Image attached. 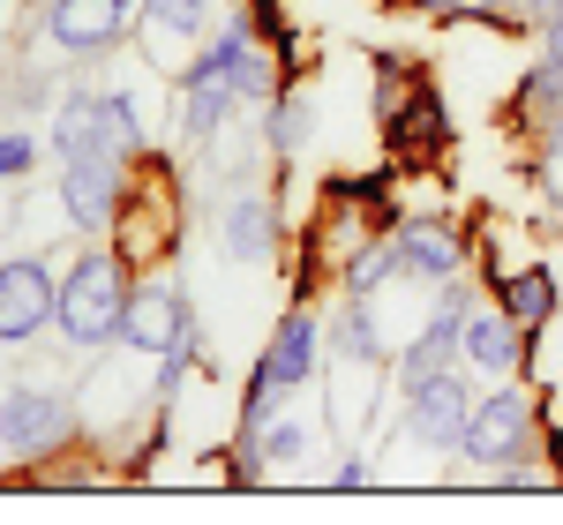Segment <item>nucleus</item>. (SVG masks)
<instances>
[{"label": "nucleus", "mask_w": 563, "mask_h": 525, "mask_svg": "<svg viewBox=\"0 0 563 525\" xmlns=\"http://www.w3.org/2000/svg\"><path fill=\"white\" fill-rule=\"evenodd\" d=\"M53 323H60L68 346H84V353L113 346L121 323H129V262L113 256V248H84V256L68 262V278H60Z\"/></svg>", "instance_id": "nucleus-1"}, {"label": "nucleus", "mask_w": 563, "mask_h": 525, "mask_svg": "<svg viewBox=\"0 0 563 525\" xmlns=\"http://www.w3.org/2000/svg\"><path fill=\"white\" fill-rule=\"evenodd\" d=\"M323 346H331V338H323V315H316L308 301H294L286 315H278V331H271V346H263V360H256V376H249V398H241V428H249V436L278 413V398H294V391L316 383V353Z\"/></svg>", "instance_id": "nucleus-2"}, {"label": "nucleus", "mask_w": 563, "mask_h": 525, "mask_svg": "<svg viewBox=\"0 0 563 525\" xmlns=\"http://www.w3.org/2000/svg\"><path fill=\"white\" fill-rule=\"evenodd\" d=\"M533 428H541L533 398L496 383L488 398H474V421H466V443L459 450L474 458L481 473H519V466H533Z\"/></svg>", "instance_id": "nucleus-3"}, {"label": "nucleus", "mask_w": 563, "mask_h": 525, "mask_svg": "<svg viewBox=\"0 0 563 525\" xmlns=\"http://www.w3.org/2000/svg\"><path fill=\"white\" fill-rule=\"evenodd\" d=\"M135 23H143V0H45V8H38L45 45L68 53V60H98V53H113Z\"/></svg>", "instance_id": "nucleus-4"}, {"label": "nucleus", "mask_w": 563, "mask_h": 525, "mask_svg": "<svg viewBox=\"0 0 563 525\" xmlns=\"http://www.w3.org/2000/svg\"><path fill=\"white\" fill-rule=\"evenodd\" d=\"M474 286H466V270L459 278H443L435 286V308H429V323L413 331V346L398 353V383L413 391V383H429V376H443L451 360H459V338H466V315H474Z\"/></svg>", "instance_id": "nucleus-5"}, {"label": "nucleus", "mask_w": 563, "mask_h": 525, "mask_svg": "<svg viewBox=\"0 0 563 525\" xmlns=\"http://www.w3.org/2000/svg\"><path fill=\"white\" fill-rule=\"evenodd\" d=\"M225 113H241V83H233V53L211 38V53H196V68H188V83H180V143H188V150L218 143Z\"/></svg>", "instance_id": "nucleus-6"}, {"label": "nucleus", "mask_w": 563, "mask_h": 525, "mask_svg": "<svg viewBox=\"0 0 563 525\" xmlns=\"http://www.w3.org/2000/svg\"><path fill=\"white\" fill-rule=\"evenodd\" d=\"M466 421H474V383H466L459 368H443V376H429V383L406 391V436L429 443L435 458L466 443Z\"/></svg>", "instance_id": "nucleus-7"}, {"label": "nucleus", "mask_w": 563, "mask_h": 525, "mask_svg": "<svg viewBox=\"0 0 563 525\" xmlns=\"http://www.w3.org/2000/svg\"><path fill=\"white\" fill-rule=\"evenodd\" d=\"M121 166H129V158H113V150L68 158V174H60V203H68L76 233H106V225L129 211V174H121Z\"/></svg>", "instance_id": "nucleus-8"}, {"label": "nucleus", "mask_w": 563, "mask_h": 525, "mask_svg": "<svg viewBox=\"0 0 563 525\" xmlns=\"http://www.w3.org/2000/svg\"><path fill=\"white\" fill-rule=\"evenodd\" d=\"M60 308V278L45 270L38 256H8L0 262V346H23L38 338Z\"/></svg>", "instance_id": "nucleus-9"}, {"label": "nucleus", "mask_w": 563, "mask_h": 525, "mask_svg": "<svg viewBox=\"0 0 563 525\" xmlns=\"http://www.w3.org/2000/svg\"><path fill=\"white\" fill-rule=\"evenodd\" d=\"M68 436H76L68 398H53V391H8L0 398V450L8 458H45V450H60Z\"/></svg>", "instance_id": "nucleus-10"}, {"label": "nucleus", "mask_w": 563, "mask_h": 525, "mask_svg": "<svg viewBox=\"0 0 563 525\" xmlns=\"http://www.w3.org/2000/svg\"><path fill=\"white\" fill-rule=\"evenodd\" d=\"M188 331H196V308H188V293H180L174 278H151V286H135V293H129V323H121V338H129L135 353H174Z\"/></svg>", "instance_id": "nucleus-11"}, {"label": "nucleus", "mask_w": 563, "mask_h": 525, "mask_svg": "<svg viewBox=\"0 0 563 525\" xmlns=\"http://www.w3.org/2000/svg\"><path fill=\"white\" fill-rule=\"evenodd\" d=\"M390 241H398V270H406V278H421V286L459 278V270H466V256H474L466 225H451V219H413V225H398Z\"/></svg>", "instance_id": "nucleus-12"}, {"label": "nucleus", "mask_w": 563, "mask_h": 525, "mask_svg": "<svg viewBox=\"0 0 563 525\" xmlns=\"http://www.w3.org/2000/svg\"><path fill=\"white\" fill-rule=\"evenodd\" d=\"M526 346H533V338H526L504 308H474V315H466V338H459V360L481 368L488 383H511L526 368Z\"/></svg>", "instance_id": "nucleus-13"}, {"label": "nucleus", "mask_w": 563, "mask_h": 525, "mask_svg": "<svg viewBox=\"0 0 563 525\" xmlns=\"http://www.w3.org/2000/svg\"><path fill=\"white\" fill-rule=\"evenodd\" d=\"M53 150H60V166H68V158H90V150H113V143H106V105H98L90 90H68V98L53 105Z\"/></svg>", "instance_id": "nucleus-14"}, {"label": "nucleus", "mask_w": 563, "mask_h": 525, "mask_svg": "<svg viewBox=\"0 0 563 525\" xmlns=\"http://www.w3.org/2000/svg\"><path fill=\"white\" fill-rule=\"evenodd\" d=\"M225 256L233 262L278 256V211H271L263 196H233V211H225Z\"/></svg>", "instance_id": "nucleus-15"}, {"label": "nucleus", "mask_w": 563, "mask_h": 525, "mask_svg": "<svg viewBox=\"0 0 563 525\" xmlns=\"http://www.w3.org/2000/svg\"><path fill=\"white\" fill-rule=\"evenodd\" d=\"M496 308H504V315L519 323L526 338H533V331H541V323L556 315V278H549V270H519V278H496Z\"/></svg>", "instance_id": "nucleus-16"}, {"label": "nucleus", "mask_w": 563, "mask_h": 525, "mask_svg": "<svg viewBox=\"0 0 563 525\" xmlns=\"http://www.w3.org/2000/svg\"><path fill=\"white\" fill-rule=\"evenodd\" d=\"M323 338L346 353V360H376L384 353V338H376V315H368V293H346L339 301V315L323 323Z\"/></svg>", "instance_id": "nucleus-17"}, {"label": "nucleus", "mask_w": 563, "mask_h": 525, "mask_svg": "<svg viewBox=\"0 0 563 525\" xmlns=\"http://www.w3.org/2000/svg\"><path fill=\"white\" fill-rule=\"evenodd\" d=\"M263 143L278 150V158H294L308 143V105H301V90H278L271 105H263Z\"/></svg>", "instance_id": "nucleus-18"}, {"label": "nucleus", "mask_w": 563, "mask_h": 525, "mask_svg": "<svg viewBox=\"0 0 563 525\" xmlns=\"http://www.w3.org/2000/svg\"><path fill=\"white\" fill-rule=\"evenodd\" d=\"M106 105V143H113V158H143V105H135V90H106L98 98Z\"/></svg>", "instance_id": "nucleus-19"}, {"label": "nucleus", "mask_w": 563, "mask_h": 525, "mask_svg": "<svg viewBox=\"0 0 563 525\" xmlns=\"http://www.w3.org/2000/svg\"><path fill=\"white\" fill-rule=\"evenodd\" d=\"M211 23V0H143V31L151 38H196Z\"/></svg>", "instance_id": "nucleus-20"}, {"label": "nucleus", "mask_w": 563, "mask_h": 525, "mask_svg": "<svg viewBox=\"0 0 563 525\" xmlns=\"http://www.w3.org/2000/svg\"><path fill=\"white\" fill-rule=\"evenodd\" d=\"M390 270H398V241H368V248H353V262H346V293H376Z\"/></svg>", "instance_id": "nucleus-21"}, {"label": "nucleus", "mask_w": 563, "mask_h": 525, "mask_svg": "<svg viewBox=\"0 0 563 525\" xmlns=\"http://www.w3.org/2000/svg\"><path fill=\"white\" fill-rule=\"evenodd\" d=\"M256 443H263L271 466H294V458L308 450V428H301V421H286V413H271V421L256 428Z\"/></svg>", "instance_id": "nucleus-22"}, {"label": "nucleus", "mask_w": 563, "mask_h": 525, "mask_svg": "<svg viewBox=\"0 0 563 525\" xmlns=\"http://www.w3.org/2000/svg\"><path fill=\"white\" fill-rule=\"evenodd\" d=\"M31 166H38V143L23 129H0V180H23Z\"/></svg>", "instance_id": "nucleus-23"}, {"label": "nucleus", "mask_w": 563, "mask_h": 525, "mask_svg": "<svg viewBox=\"0 0 563 525\" xmlns=\"http://www.w3.org/2000/svg\"><path fill=\"white\" fill-rule=\"evenodd\" d=\"M556 15H563V0H511V23H541L549 31Z\"/></svg>", "instance_id": "nucleus-24"}, {"label": "nucleus", "mask_w": 563, "mask_h": 525, "mask_svg": "<svg viewBox=\"0 0 563 525\" xmlns=\"http://www.w3.org/2000/svg\"><path fill=\"white\" fill-rule=\"evenodd\" d=\"M331 488H368V466H361V458H346V466L331 473Z\"/></svg>", "instance_id": "nucleus-25"}, {"label": "nucleus", "mask_w": 563, "mask_h": 525, "mask_svg": "<svg viewBox=\"0 0 563 525\" xmlns=\"http://www.w3.org/2000/svg\"><path fill=\"white\" fill-rule=\"evenodd\" d=\"M466 15H511V0H459Z\"/></svg>", "instance_id": "nucleus-26"}, {"label": "nucleus", "mask_w": 563, "mask_h": 525, "mask_svg": "<svg viewBox=\"0 0 563 525\" xmlns=\"http://www.w3.org/2000/svg\"><path fill=\"white\" fill-rule=\"evenodd\" d=\"M541 45H549V60H563V15L549 23V31H541Z\"/></svg>", "instance_id": "nucleus-27"}, {"label": "nucleus", "mask_w": 563, "mask_h": 525, "mask_svg": "<svg viewBox=\"0 0 563 525\" xmlns=\"http://www.w3.org/2000/svg\"><path fill=\"white\" fill-rule=\"evenodd\" d=\"M406 8H459V0H406Z\"/></svg>", "instance_id": "nucleus-28"}, {"label": "nucleus", "mask_w": 563, "mask_h": 525, "mask_svg": "<svg viewBox=\"0 0 563 525\" xmlns=\"http://www.w3.org/2000/svg\"><path fill=\"white\" fill-rule=\"evenodd\" d=\"M31 8H45V0H15V15H31Z\"/></svg>", "instance_id": "nucleus-29"}]
</instances>
